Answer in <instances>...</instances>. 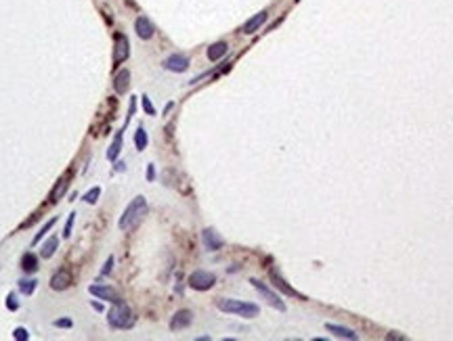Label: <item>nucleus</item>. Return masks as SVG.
<instances>
[{
  "mask_svg": "<svg viewBox=\"0 0 453 341\" xmlns=\"http://www.w3.org/2000/svg\"><path fill=\"white\" fill-rule=\"evenodd\" d=\"M128 86H130V71L120 69L116 73V78H113V90H116L118 95H124V92L128 90Z\"/></svg>",
  "mask_w": 453,
  "mask_h": 341,
  "instance_id": "nucleus-16",
  "label": "nucleus"
},
{
  "mask_svg": "<svg viewBox=\"0 0 453 341\" xmlns=\"http://www.w3.org/2000/svg\"><path fill=\"white\" fill-rule=\"evenodd\" d=\"M216 308L225 314H235V316H242V318H256L261 314V308L256 304H250V302H242V299H216Z\"/></svg>",
  "mask_w": 453,
  "mask_h": 341,
  "instance_id": "nucleus-1",
  "label": "nucleus"
},
{
  "mask_svg": "<svg viewBox=\"0 0 453 341\" xmlns=\"http://www.w3.org/2000/svg\"><path fill=\"white\" fill-rule=\"evenodd\" d=\"M6 308H9V310H13V312H15L17 308H19V302H17V295H15V293H9V295H6Z\"/></svg>",
  "mask_w": 453,
  "mask_h": 341,
  "instance_id": "nucleus-27",
  "label": "nucleus"
},
{
  "mask_svg": "<svg viewBox=\"0 0 453 341\" xmlns=\"http://www.w3.org/2000/svg\"><path fill=\"white\" fill-rule=\"evenodd\" d=\"M88 291H90L97 299H103V302H111V304H113V302H118V299H120L118 293L113 291L111 287H107V285H90Z\"/></svg>",
  "mask_w": 453,
  "mask_h": 341,
  "instance_id": "nucleus-10",
  "label": "nucleus"
},
{
  "mask_svg": "<svg viewBox=\"0 0 453 341\" xmlns=\"http://www.w3.org/2000/svg\"><path fill=\"white\" fill-rule=\"evenodd\" d=\"M111 266H113V258L109 256V258H107V262H105V268L101 270V274H103V276H107V274L111 272Z\"/></svg>",
  "mask_w": 453,
  "mask_h": 341,
  "instance_id": "nucleus-30",
  "label": "nucleus"
},
{
  "mask_svg": "<svg viewBox=\"0 0 453 341\" xmlns=\"http://www.w3.org/2000/svg\"><path fill=\"white\" fill-rule=\"evenodd\" d=\"M130 55V44H128V38L124 34H116V44H113V63L120 65L124 63Z\"/></svg>",
  "mask_w": 453,
  "mask_h": 341,
  "instance_id": "nucleus-6",
  "label": "nucleus"
},
{
  "mask_svg": "<svg viewBox=\"0 0 453 341\" xmlns=\"http://www.w3.org/2000/svg\"><path fill=\"white\" fill-rule=\"evenodd\" d=\"M55 222H57V218H52V220H49V222H46V224L42 226V230H40L38 235H36V239H34V243H40V241H42V237H44L46 232H49V230L52 228V226H55Z\"/></svg>",
  "mask_w": 453,
  "mask_h": 341,
  "instance_id": "nucleus-25",
  "label": "nucleus"
},
{
  "mask_svg": "<svg viewBox=\"0 0 453 341\" xmlns=\"http://www.w3.org/2000/svg\"><path fill=\"white\" fill-rule=\"evenodd\" d=\"M143 109H145V113H149V115H156V107L151 105L149 97H143Z\"/></svg>",
  "mask_w": 453,
  "mask_h": 341,
  "instance_id": "nucleus-29",
  "label": "nucleus"
},
{
  "mask_svg": "<svg viewBox=\"0 0 453 341\" xmlns=\"http://www.w3.org/2000/svg\"><path fill=\"white\" fill-rule=\"evenodd\" d=\"M266 17H269V11H261V13H256L254 17L245 21V25L242 28V32H244V34H254L256 30H261V25L266 21Z\"/></svg>",
  "mask_w": 453,
  "mask_h": 341,
  "instance_id": "nucleus-15",
  "label": "nucleus"
},
{
  "mask_svg": "<svg viewBox=\"0 0 453 341\" xmlns=\"http://www.w3.org/2000/svg\"><path fill=\"white\" fill-rule=\"evenodd\" d=\"M269 278H271L273 287H277V289L281 291V293H285V295H290V297H300V299H302L300 293H298L296 289H292V287H290L288 283H285V278H283L281 274H279L275 268H271V270H269Z\"/></svg>",
  "mask_w": 453,
  "mask_h": 341,
  "instance_id": "nucleus-7",
  "label": "nucleus"
},
{
  "mask_svg": "<svg viewBox=\"0 0 453 341\" xmlns=\"http://www.w3.org/2000/svg\"><path fill=\"white\" fill-rule=\"evenodd\" d=\"M74 220H76V213L71 211V213H70V218H68V224H65L63 237H70V235H71V226H74Z\"/></svg>",
  "mask_w": 453,
  "mask_h": 341,
  "instance_id": "nucleus-28",
  "label": "nucleus"
},
{
  "mask_svg": "<svg viewBox=\"0 0 453 341\" xmlns=\"http://www.w3.org/2000/svg\"><path fill=\"white\" fill-rule=\"evenodd\" d=\"M202 241H204V245H206V249L208 251H218L225 245V241L221 239V235H218L214 228H204Z\"/></svg>",
  "mask_w": 453,
  "mask_h": 341,
  "instance_id": "nucleus-9",
  "label": "nucleus"
},
{
  "mask_svg": "<svg viewBox=\"0 0 453 341\" xmlns=\"http://www.w3.org/2000/svg\"><path fill=\"white\" fill-rule=\"evenodd\" d=\"M135 145H137L139 151H145V149H147V132H145L143 128H139V130L135 132Z\"/></svg>",
  "mask_w": 453,
  "mask_h": 341,
  "instance_id": "nucleus-23",
  "label": "nucleus"
},
{
  "mask_svg": "<svg viewBox=\"0 0 453 341\" xmlns=\"http://www.w3.org/2000/svg\"><path fill=\"white\" fill-rule=\"evenodd\" d=\"M99 195H101V189H99V186H92V189H90L88 193H86V195H84L82 199H84L86 203H97Z\"/></svg>",
  "mask_w": 453,
  "mask_h": 341,
  "instance_id": "nucleus-24",
  "label": "nucleus"
},
{
  "mask_svg": "<svg viewBox=\"0 0 453 341\" xmlns=\"http://www.w3.org/2000/svg\"><path fill=\"white\" fill-rule=\"evenodd\" d=\"M214 283H216V276L208 270H195L189 276V287L195 291H208L214 287Z\"/></svg>",
  "mask_w": 453,
  "mask_h": 341,
  "instance_id": "nucleus-4",
  "label": "nucleus"
},
{
  "mask_svg": "<svg viewBox=\"0 0 453 341\" xmlns=\"http://www.w3.org/2000/svg\"><path fill=\"white\" fill-rule=\"evenodd\" d=\"M143 216H147V201H145V197H135L130 201V205L126 207V211L122 213V218H120V230H130L135 228V226L141 222Z\"/></svg>",
  "mask_w": 453,
  "mask_h": 341,
  "instance_id": "nucleus-2",
  "label": "nucleus"
},
{
  "mask_svg": "<svg viewBox=\"0 0 453 341\" xmlns=\"http://www.w3.org/2000/svg\"><path fill=\"white\" fill-rule=\"evenodd\" d=\"M120 151H122V132H118L116 140H113L111 146L107 149V159H109V162H116L118 155H120Z\"/></svg>",
  "mask_w": 453,
  "mask_h": 341,
  "instance_id": "nucleus-21",
  "label": "nucleus"
},
{
  "mask_svg": "<svg viewBox=\"0 0 453 341\" xmlns=\"http://www.w3.org/2000/svg\"><path fill=\"white\" fill-rule=\"evenodd\" d=\"M153 178H156V168H153V163H151V165H147V180L153 182Z\"/></svg>",
  "mask_w": 453,
  "mask_h": 341,
  "instance_id": "nucleus-32",
  "label": "nucleus"
},
{
  "mask_svg": "<svg viewBox=\"0 0 453 341\" xmlns=\"http://www.w3.org/2000/svg\"><path fill=\"white\" fill-rule=\"evenodd\" d=\"M164 67L168 69V71L183 73V71H187V67H189V59L185 57V55H170L164 61Z\"/></svg>",
  "mask_w": 453,
  "mask_h": 341,
  "instance_id": "nucleus-11",
  "label": "nucleus"
},
{
  "mask_svg": "<svg viewBox=\"0 0 453 341\" xmlns=\"http://www.w3.org/2000/svg\"><path fill=\"white\" fill-rule=\"evenodd\" d=\"M13 337H15L17 341H28L30 339V333L23 329V326H17L15 331H13Z\"/></svg>",
  "mask_w": 453,
  "mask_h": 341,
  "instance_id": "nucleus-26",
  "label": "nucleus"
},
{
  "mask_svg": "<svg viewBox=\"0 0 453 341\" xmlns=\"http://www.w3.org/2000/svg\"><path fill=\"white\" fill-rule=\"evenodd\" d=\"M107 320H109V326H113V329H130L137 318H135L130 308L126 306L122 299H118V302H113V308H111Z\"/></svg>",
  "mask_w": 453,
  "mask_h": 341,
  "instance_id": "nucleus-3",
  "label": "nucleus"
},
{
  "mask_svg": "<svg viewBox=\"0 0 453 341\" xmlns=\"http://www.w3.org/2000/svg\"><path fill=\"white\" fill-rule=\"evenodd\" d=\"M135 32H137L139 38L149 40V38H153V34H156V28H153V23L147 17L141 15V17H137V21H135Z\"/></svg>",
  "mask_w": 453,
  "mask_h": 341,
  "instance_id": "nucleus-13",
  "label": "nucleus"
},
{
  "mask_svg": "<svg viewBox=\"0 0 453 341\" xmlns=\"http://www.w3.org/2000/svg\"><path fill=\"white\" fill-rule=\"evenodd\" d=\"M21 270L23 272H36L38 270V258L34 256V253H23V258H21Z\"/></svg>",
  "mask_w": 453,
  "mask_h": 341,
  "instance_id": "nucleus-19",
  "label": "nucleus"
},
{
  "mask_svg": "<svg viewBox=\"0 0 453 341\" xmlns=\"http://www.w3.org/2000/svg\"><path fill=\"white\" fill-rule=\"evenodd\" d=\"M250 283H252V287H254V289H256V291L261 293V295L266 299V304H271V306L275 308V310H279V312H285V304L281 302V297H279L275 291H271L269 287H266L264 283H261L258 278H252Z\"/></svg>",
  "mask_w": 453,
  "mask_h": 341,
  "instance_id": "nucleus-5",
  "label": "nucleus"
},
{
  "mask_svg": "<svg viewBox=\"0 0 453 341\" xmlns=\"http://www.w3.org/2000/svg\"><path fill=\"white\" fill-rule=\"evenodd\" d=\"M55 326H65V329H70L71 320L70 318H59V320H55Z\"/></svg>",
  "mask_w": 453,
  "mask_h": 341,
  "instance_id": "nucleus-31",
  "label": "nucleus"
},
{
  "mask_svg": "<svg viewBox=\"0 0 453 341\" xmlns=\"http://www.w3.org/2000/svg\"><path fill=\"white\" fill-rule=\"evenodd\" d=\"M92 308H95L97 312H101V310H103V306H101V304H97V302H92Z\"/></svg>",
  "mask_w": 453,
  "mask_h": 341,
  "instance_id": "nucleus-33",
  "label": "nucleus"
},
{
  "mask_svg": "<svg viewBox=\"0 0 453 341\" xmlns=\"http://www.w3.org/2000/svg\"><path fill=\"white\" fill-rule=\"evenodd\" d=\"M191 323H193V314L189 310H178L170 320V329L172 331H181V329H187Z\"/></svg>",
  "mask_w": 453,
  "mask_h": 341,
  "instance_id": "nucleus-14",
  "label": "nucleus"
},
{
  "mask_svg": "<svg viewBox=\"0 0 453 341\" xmlns=\"http://www.w3.org/2000/svg\"><path fill=\"white\" fill-rule=\"evenodd\" d=\"M70 182H71V172H65L61 178L57 180V184L52 186L51 191V201H59V199H63V195L68 193L70 189Z\"/></svg>",
  "mask_w": 453,
  "mask_h": 341,
  "instance_id": "nucleus-12",
  "label": "nucleus"
},
{
  "mask_svg": "<svg viewBox=\"0 0 453 341\" xmlns=\"http://www.w3.org/2000/svg\"><path fill=\"white\" fill-rule=\"evenodd\" d=\"M325 329H328L331 335L334 337H340V339H359V335L352 329H348V326H340V325H331V323H328L325 325Z\"/></svg>",
  "mask_w": 453,
  "mask_h": 341,
  "instance_id": "nucleus-17",
  "label": "nucleus"
},
{
  "mask_svg": "<svg viewBox=\"0 0 453 341\" xmlns=\"http://www.w3.org/2000/svg\"><path fill=\"white\" fill-rule=\"evenodd\" d=\"M71 280H74V276H71V272L61 268V270H57V272L51 276V289H55V291H63V289H68V287H71Z\"/></svg>",
  "mask_w": 453,
  "mask_h": 341,
  "instance_id": "nucleus-8",
  "label": "nucleus"
},
{
  "mask_svg": "<svg viewBox=\"0 0 453 341\" xmlns=\"http://www.w3.org/2000/svg\"><path fill=\"white\" fill-rule=\"evenodd\" d=\"M226 50H229V46H226V42H214L208 49V59L210 61H218L221 57L226 55Z\"/></svg>",
  "mask_w": 453,
  "mask_h": 341,
  "instance_id": "nucleus-18",
  "label": "nucleus"
},
{
  "mask_svg": "<svg viewBox=\"0 0 453 341\" xmlns=\"http://www.w3.org/2000/svg\"><path fill=\"white\" fill-rule=\"evenodd\" d=\"M57 247H59V239H57V237H51V239L42 245V249H40V256L46 258V260L52 258V256H55V251H57Z\"/></svg>",
  "mask_w": 453,
  "mask_h": 341,
  "instance_id": "nucleus-20",
  "label": "nucleus"
},
{
  "mask_svg": "<svg viewBox=\"0 0 453 341\" xmlns=\"http://www.w3.org/2000/svg\"><path fill=\"white\" fill-rule=\"evenodd\" d=\"M36 285H38L36 278H23V280H19V291H21L23 295H32V293L36 291Z\"/></svg>",
  "mask_w": 453,
  "mask_h": 341,
  "instance_id": "nucleus-22",
  "label": "nucleus"
}]
</instances>
